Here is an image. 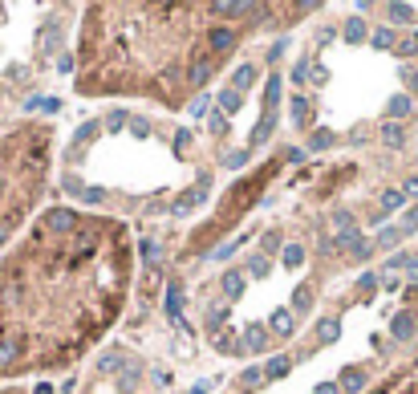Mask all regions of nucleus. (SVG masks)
Segmentation results:
<instances>
[{
	"instance_id": "f257e3e1",
	"label": "nucleus",
	"mask_w": 418,
	"mask_h": 394,
	"mask_svg": "<svg viewBox=\"0 0 418 394\" xmlns=\"http://www.w3.org/2000/svg\"><path fill=\"white\" fill-rule=\"evenodd\" d=\"M134 256L114 215L49 208L0 261V378L61 370L118 321Z\"/></svg>"
},
{
	"instance_id": "f03ea898",
	"label": "nucleus",
	"mask_w": 418,
	"mask_h": 394,
	"mask_svg": "<svg viewBox=\"0 0 418 394\" xmlns=\"http://www.w3.org/2000/svg\"><path fill=\"white\" fill-rule=\"evenodd\" d=\"M211 4H94L81 25L78 94H143L179 110L224 57L211 49Z\"/></svg>"
},
{
	"instance_id": "7ed1b4c3",
	"label": "nucleus",
	"mask_w": 418,
	"mask_h": 394,
	"mask_svg": "<svg viewBox=\"0 0 418 394\" xmlns=\"http://www.w3.org/2000/svg\"><path fill=\"white\" fill-rule=\"evenodd\" d=\"M49 150H53L49 122H16L0 138V244L29 220L32 203H41Z\"/></svg>"
},
{
	"instance_id": "20e7f679",
	"label": "nucleus",
	"mask_w": 418,
	"mask_h": 394,
	"mask_svg": "<svg viewBox=\"0 0 418 394\" xmlns=\"http://www.w3.org/2000/svg\"><path fill=\"white\" fill-rule=\"evenodd\" d=\"M362 386H366V370L350 366V370H345V378H341V390H345V394H357Z\"/></svg>"
},
{
	"instance_id": "39448f33",
	"label": "nucleus",
	"mask_w": 418,
	"mask_h": 394,
	"mask_svg": "<svg viewBox=\"0 0 418 394\" xmlns=\"http://www.w3.org/2000/svg\"><path fill=\"white\" fill-rule=\"evenodd\" d=\"M390 333H394L398 342H406V338L414 333V317H410V313H398V317H394V326H390Z\"/></svg>"
},
{
	"instance_id": "423d86ee",
	"label": "nucleus",
	"mask_w": 418,
	"mask_h": 394,
	"mask_svg": "<svg viewBox=\"0 0 418 394\" xmlns=\"http://www.w3.org/2000/svg\"><path fill=\"white\" fill-rule=\"evenodd\" d=\"M406 203V196L398 191V187H390V191H382V212H398Z\"/></svg>"
},
{
	"instance_id": "0eeeda50",
	"label": "nucleus",
	"mask_w": 418,
	"mask_h": 394,
	"mask_svg": "<svg viewBox=\"0 0 418 394\" xmlns=\"http://www.w3.org/2000/svg\"><path fill=\"white\" fill-rule=\"evenodd\" d=\"M244 342H248V350H264V345H268V329H264V326H252Z\"/></svg>"
},
{
	"instance_id": "6e6552de",
	"label": "nucleus",
	"mask_w": 418,
	"mask_h": 394,
	"mask_svg": "<svg viewBox=\"0 0 418 394\" xmlns=\"http://www.w3.org/2000/svg\"><path fill=\"white\" fill-rule=\"evenodd\" d=\"M273 333L289 338V333H292V313H273Z\"/></svg>"
},
{
	"instance_id": "1a4fd4ad",
	"label": "nucleus",
	"mask_w": 418,
	"mask_h": 394,
	"mask_svg": "<svg viewBox=\"0 0 418 394\" xmlns=\"http://www.w3.org/2000/svg\"><path fill=\"white\" fill-rule=\"evenodd\" d=\"M406 114H410V98H406V94L390 98V118H406Z\"/></svg>"
},
{
	"instance_id": "9d476101",
	"label": "nucleus",
	"mask_w": 418,
	"mask_h": 394,
	"mask_svg": "<svg viewBox=\"0 0 418 394\" xmlns=\"http://www.w3.org/2000/svg\"><path fill=\"white\" fill-rule=\"evenodd\" d=\"M345 41H366V20H350V25H345Z\"/></svg>"
},
{
	"instance_id": "9b49d317",
	"label": "nucleus",
	"mask_w": 418,
	"mask_h": 394,
	"mask_svg": "<svg viewBox=\"0 0 418 394\" xmlns=\"http://www.w3.org/2000/svg\"><path fill=\"white\" fill-rule=\"evenodd\" d=\"M406 232L402 228H386V232H378V248H390V244H398Z\"/></svg>"
},
{
	"instance_id": "f8f14e48",
	"label": "nucleus",
	"mask_w": 418,
	"mask_h": 394,
	"mask_svg": "<svg viewBox=\"0 0 418 394\" xmlns=\"http://www.w3.org/2000/svg\"><path fill=\"white\" fill-rule=\"evenodd\" d=\"M289 366H292L289 358H273L268 366H264V374H268V378H280V374H289Z\"/></svg>"
},
{
	"instance_id": "ddd939ff",
	"label": "nucleus",
	"mask_w": 418,
	"mask_h": 394,
	"mask_svg": "<svg viewBox=\"0 0 418 394\" xmlns=\"http://www.w3.org/2000/svg\"><path fill=\"white\" fill-rule=\"evenodd\" d=\"M398 228H402L406 236H410V232H418V203H414V208H410V212L402 215V224H398Z\"/></svg>"
},
{
	"instance_id": "4468645a",
	"label": "nucleus",
	"mask_w": 418,
	"mask_h": 394,
	"mask_svg": "<svg viewBox=\"0 0 418 394\" xmlns=\"http://www.w3.org/2000/svg\"><path fill=\"white\" fill-rule=\"evenodd\" d=\"M386 13H390L394 20H410V17H414V8H410V4H390Z\"/></svg>"
},
{
	"instance_id": "2eb2a0df",
	"label": "nucleus",
	"mask_w": 418,
	"mask_h": 394,
	"mask_svg": "<svg viewBox=\"0 0 418 394\" xmlns=\"http://www.w3.org/2000/svg\"><path fill=\"white\" fill-rule=\"evenodd\" d=\"M374 45H378V49H390V45H394V33H390V29H378V33H374Z\"/></svg>"
},
{
	"instance_id": "dca6fc26",
	"label": "nucleus",
	"mask_w": 418,
	"mask_h": 394,
	"mask_svg": "<svg viewBox=\"0 0 418 394\" xmlns=\"http://www.w3.org/2000/svg\"><path fill=\"white\" fill-rule=\"evenodd\" d=\"M402 196H414V199H418V179H406V187H402Z\"/></svg>"
},
{
	"instance_id": "f3484780",
	"label": "nucleus",
	"mask_w": 418,
	"mask_h": 394,
	"mask_svg": "<svg viewBox=\"0 0 418 394\" xmlns=\"http://www.w3.org/2000/svg\"><path fill=\"white\" fill-rule=\"evenodd\" d=\"M313 394H338V386H333V382H325V386H317Z\"/></svg>"
},
{
	"instance_id": "a211bd4d",
	"label": "nucleus",
	"mask_w": 418,
	"mask_h": 394,
	"mask_svg": "<svg viewBox=\"0 0 418 394\" xmlns=\"http://www.w3.org/2000/svg\"><path fill=\"white\" fill-rule=\"evenodd\" d=\"M0 394H25V386H0Z\"/></svg>"
}]
</instances>
